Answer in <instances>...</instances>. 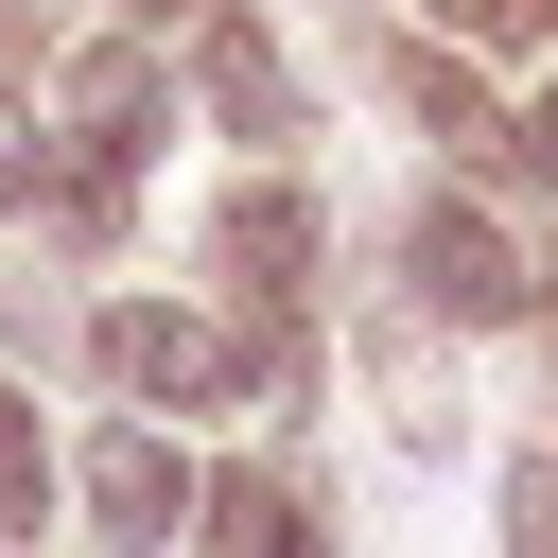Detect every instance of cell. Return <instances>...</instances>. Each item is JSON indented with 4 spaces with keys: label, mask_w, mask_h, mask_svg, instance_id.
<instances>
[{
    "label": "cell",
    "mask_w": 558,
    "mask_h": 558,
    "mask_svg": "<svg viewBox=\"0 0 558 558\" xmlns=\"http://www.w3.org/2000/svg\"><path fill=\"white\" fill-rule=\"evenodd\" d=\"M209 244H227V279L296 331V279H314V192H296V174H262V192H227V227H209Z\"/></svg>",
    "instance_id": "cell-5"
},
{
    "label": "cell",
    "mask_w": 558,
    "mask_h": 558,
    "mask_svg": "<svg viewBox=\"0 0 558 558\" xmlns=\"http://www.w3.org/2000/svg\"><path fill=\"white\" fill-rule=\"evenodd\" d=\"M52 523V453H35V401L0 384V541H35Z\"/></svg>",
    "instance_id": "cell-9"
},
{
    "label": "cell",
    "mask_w": 558,
    "mask_h": 558,
    "mask_svg": "<svg viewBox=\"0 0 558 558\" xmlns=\"http://www.w3.org/2000/svg\"><path fill=\"white\" fill-rule=\"evenodd\" d=\"M87 523H105L122 558H157V541L192 523V453H174L157 418H105V436H87Z\"/></svg>",
    "instance_id": "cell-4"
},
{
    "label": "cell",
    "mask_w": 558,
    "mask_h": 558,
    "mask_svg": "<svg viewBox=\"0 0 558 558\" xmlns=\"http://www.w3.org/2000/svg\"><path fill=\"white\" fill-rule=\"evenodd\" d=\"M209 122H227V140H296V122H314L296 70H279V35H244V17L209 35Z\"/></svg>",
    "instance_id": "cell-7"
},
{
    "label": "cell",
    "mask_w": 558,
    "mask_h": 558,
    "mask_svg": "<svg viewBox=\"0 0 558 558\" xmlns=\"http://www.w3.org/2000/svg\"><path fill=\"white\" fill-rule=\"evenodd\" d=\"M157 122H174V87H157L140 35L70 52V157H52V209H70V227H122V174L157 157Z\"/></svg>",
    "instance_id": "cell-1"
},
{
    "label": "cell",
    "mask_w": 558,
    "mask_h": 558,
    "mask_svg": "<svg viewBox=\"0 0 558 558\" xmlns=\"http://www.w3.org/2000/svg\"><path fill=\"white\" fill-rule=\"evenodd\" d=\"M488 157H506L523 192H558V105H523V122H488Z\"/></svg>",
    "instance_id": "cell-12"
},
{
    "label": "cell",
    "mask_w": 558,
    "mask_h": 558,
    "mask_svg": "<svg viewBox=\"0 0 558 558\" xmlns=\"http://www.w3.org/2000/svg\"><path fill=\"white\" fill-rule=\"evenodd\" d=\"M506 558H558V453L506 471Z\"/></svg>",
    "instance_id": "cell-10"
},
{
    "label": "cell",
    "mask_w": 558,
    "mask_h": 558,
    "mask_svg": "<svg viewBox=\"0 0 558 558\" xmlns=\"http://www.w3.org/2000/svg\"><path fill=\"white\" fill-rule=\"evenodd\" d=\"M0 209H52V157H35V122L0 105Z\"/></svg>",
    "instance_id": "cell-13"
},
{
    "label": "cell",
    "mask_w": 558,
    "mask_h": 558,
    "mask_svg": "<svg viewBox=\"0 0 558 558\" xmlns=\"http://www.w3.org/2000/svg\"><path fill=\"white\" fill-rule=\"evenodd\" d=\"M140 17H174V0H140Z\"/></svg>",
    "instance_id": "cell-15"
},
{
    "label": "cell",
    "mask_w": 558,
    "mask_h": 558,
    "mask_svg": "<svg viewBox=\"0 0 558 558\" xmlns=\"http://www.w3.org/2000/svg\"><path fill=\"white\" fill-rule=\"evenodd\" d=\"M384 87H401L436 140H488V87H471V52H453V35H401V52H384Z\"/></svg>",
    "instance_id": "cell-8"
},
{
    "label": "cell",
    "mask_w": 558,
    "mask_h": 558,
    "mask_svg": "<svg viewBox=\"0 0 558 558\" xmlns=\"http://www.w3.org/2000/svg\"><path fill=\"white\" fill-rule=\"evenodd\" d=\"M436 17H453L471 52H523V35H558V0H436Z\"/></svg>",
    "instance_id": "cell-11"
},
{
    "label": "cell",
    "mask_w": 558,
    "mask_h": 558,
    "mask_svg": "<svg viewBox=\"0 0 558 558\" xmlns=\"http://www.w3.org/2000/svg\"><path fill=\"white\" fill-rule=\"evenodd\" d=\"M192 541H209V558H314V506H296L279 471H209V488H192Z\"/></svg>",
    "instance_id": "cell-6"
},
{
    "label": "cell",
    "mask_w": 558,
    "mask_h": 558,
    "mask_svg": "<svg viewBox=\"0 0 558 558\" xmlns=\"http://www.w3.org/2000/svg\"><path fill=\"white\" fill-rule=\"evenodd\" d=\"M105 384H122V401H244L262 349L209 331V314H174V296H122V314H105Z\"/></svg>",
    "instance_id": "cell-3"
},
{
    "label": "cell",
    "mask_w": 558,
    "mask_h": 558,
    "mask_svg": "<svg viewBox=\"0 0 558 558\" xmlns=\"http://www.w3.org/2000/svg\"><path fill=\"white\" fill-rule=\"evenodd\" d=\"M401 279H418V314H453V331H506V314L541 296L471 192H418V209H401Z\"/></svg>",
    "instance_id": "cell-2"
},
{
    "label": "cell",
    "mask_w": 558,
    "mask_h": 558,
    "mask_svg": "<svg viewBox=\"0 0 558 558\" xmlns=\"http://www.w3.org/2000/svg\"><path fill=\"white\" fill-rule=\"evenodd\" d=\"M0 70H35V0H0Z\"/></svg>",
    "instance_id": "cell-14"
}]
</instances>
